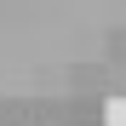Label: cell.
<instances>
[{"mask_svg": "<svg viewBox=\"0 0 126 126\" xmlns=\"http://www.w3.org/2000/svg\"><path fill=\"white\" fill-rule=\"evenodd\" d=\"M103 126H126V97H103Z\"/></svg>", "mask_w": 126, "mask_h": 126, "instance_id": "obj_1", "label": "cell"}]
</instances>
